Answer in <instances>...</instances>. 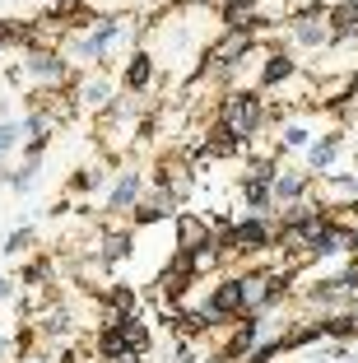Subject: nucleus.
<instances>
[{"mask_svg":"<svg viewBox=\"0 0 358 363\" xmlns=\"http://www.w3.org/2000/svg\"><path fill=\"white\" fill-rule=\"evenodd\" d=\"M116 84L107 75H89V79H74V103H79V112H103L107 103H112Z\"/></svg>","mask_w":358,"mask_h":363,"instance_id":"obj_9","label":"nucleus"},{"mask_svg":"<svg viewBox=\"0 0 358 363\" xmlns=\"http://www.w3.org/2000/svg\"><path fill=\"white\" fill-rule=\"evenodd\" d=\"M0 303H19V279L0 270Z\"/></svg>","mask_w":358,"mask_h":363,"instance_id":"obj_20","label":"nucleus"},{"mask_svg":"<svg viewBox=\"0 0 358 363\" xmlns=\"http://www.w3.org/2000/svg\"><path fill=\"white\" fill-rule=\"evenodd\" d=\"M38 247V228L23 219L19 228H10V233L0 238V257H23V252H33Z\"/></svg>","mask_w":358,"mask_h":363,"instance_id":"obj_16","label":"nucleus"},{"mask_svg":"<svg viewBox=\"0 0 358 363\" xmlns=\"http://www.w3.org/2000/svg\"><path fill=\"white\" fill-rule=\"evenodd\" d=\"M145 196V172L140 168H121L112 177V186H107V214H130L135 210V201Z\"/></svg>","mask_w":358,"mask_h":363,"instance_id":"obj_5","label":"nucleus"},{"mask_svg":"<svg viewBox=\"0 0 358 363\" xmlns=\"http://www.w3.org/2000/svg\"><path fill=\"white\" fill-rule=\"evenodd\" d=\"M312 145V130L303 126V121H284V130H279V154L289 150H307Z\"/></svg>","mask_w":358,"mask_h":363,"instance_id":"obj_17","label":"nucleus"},{"mask_svg":"<svg viewBox=\"0 0 358 363\" xmlns=\"http://www.w3.org/2000/svg\"><path fill=\"white\" fill-rule=\"evenodd\" d=\"M19 61H23V75L33 79V89H65L70 84V61L52 43H28Z\"/></svg>","mask_w":358,"mask_h":363,"instance_id":"obj_2","label":"nucleus"},{"mask_svg":"<svg viewBox=\"0 0 358 363\" xmlns=\"http://www.w3.org/2000/svg\"><path fill=\"white\" fill-rule=\"evenodd\" d=\"M242 205H247V214H265V219H274V196H270V182L242 177Z\"/></svg>","mask_w":358,"mask_h":363,"instance_id":"obj_14","label":"nucleus"},{"mask_svg":"<svg viewBox=\"0 0 358 363\" xmlns=\"http://www.w3.org/2000/svg\"><path fill=\"white\" fill-rule=\"evenodd\" d=\"M312 363H330V359H326V354H316V359H312Z\"/></svg>","mask_w":358,"mask_h":363,"instance_id":"obj_26","label":"nucleus"},{"mask_svg":"<svg viewBox=\"0 0 358 363\" xmlns=\"http://www.w3.org/2000/svg\"><path fill=\"white\" fill-rule=\"evenodd\" d=\"M23 363H56V354H33V359H23Z\"/></svg>","mask_w":358,"mask_h":363,"instance_id":"obj_24","label":"nucleus"},{"mask_svg":"<svg viewBox=\"0 0 358 363\" xmlns=\"http://www.w3.org/2000/svg\"><path fill=\"white\" fill-rule=\"evenodd\" d=\"M289 43H293L298 52H321V47H330L326 19H289Z\"/></svg>","mask_w":358,"mask_h":363,"instance_id":"obj_10","label":"nucleus"},{"mask_svg":"<svg viewBox=\"0 0 358 363\" xmlns=\"http://www.w3.org/2000/svg\"><path fill=\"white\" fill-rule=\"evenodd\" d=\"M103 182H107L103 168H79V172H70V191L74 196H89V191H98Z\"/></svg>","mask_w":358,"mask_h":363,"instance_id":"obj_18","label":"nucleus"},{"mask_svg":"<svg viewBox=\"0 0 358 363\" xmlns=\"http://www.w3.org/2000/svg\"><path fill=\"white\" fill-rule=\"evenodd\" d=\"M121 363H149V359H140V354H135V359H121Z\"/></svg>","mask_w":358,"mask_h":363,"instance_id":"obj_25","label":"nucleus"},{"mask_svg":"<svg viewBox=\"0 0 358 363\" xmlns=\"http://www.w3.org/2000/svg\"><path fill=\"white\" fill-rule=\"evenodd\" d=\"M14 117V103H10V94H0V121H10Z\"/></svg>","mask_w":358,"mask_h":363,"instance_id":"obj_22","label":"nucleus"},{"mask_svg":"<svg viewBox=\"0 0 358 363\" xmlns=\"http://www.w3.org/2000/svg\"><path fill=\"white\" fill-rule=\"evenodd\" d=\"M94 354H98L103 363L135 359V354H130V345H126V331H121L116 321H103V331H98V340H94Z\"/></svg>","mask_w":358,"mask_h":363,"instance_id":"obj_12","label":"nucleus"},{"mask_svg":"<svg viewBox=\"0 0 358 363\" xmlns=\"http://www.w3.org/2000/svg\"><path fill=\"white\" fill-rule=\"evenodd\" d=\"M130 247H135V233L130 228H107L103 233V247H98V266H121V261L130 257Z\"/></svg>","mask_w":358,"mask_h":363,"instance_id":"obj_13","label":"nucleus"},{"mask_svg":"<svg viewBox=\"0 0 358 363\" xmlns=\"http://www.w3.org/2000/svg\"><path fill=\"white\" fill-rule=\"evenodd\" d=\"M205 308L214 312V321H219V326H228V321L247 317V294H242V275H223L219 284L210 289V298H205Z\"/></svg>","mask_w":358,"mask_h":363,"instance_id":"obj_3","label":"nucleus"},{"mask_svg":"<svg viewBox=\"0 0 358 363\" xmlns=\"http://www.w3.org/2000/svg\"><path fill=\"white\" fill-rule=\"evenodd\" d=\"M340 150H345V130H326V135H316L312 145L303 150V172H312V177H326V172H335V159Z\"/></svg>","mask_w":358,"mask_h":363,"instance_id":"obj_6","label":"nucleus"},{"mask_svg":"<svg viewBox=\"0 0 358 363\" xmlns=\"http://www.w3.org/2000/svg\"><path fill=\"white\" fill-rule=\"evenodd\" d=\"M172 224H177V252H196V247H205L214 238V228H210V219H205V214L177 210V214H172Z\"/></svg>","mask_w":358,"mask_h":363,"instance_id":"obj_8","label":"nucleus"},{"mask_svg":"<svg viewBox=\"0 0 358 363\" xmlns=\"http://www.w3.org/2000/svg\"><path fill=\"white\" fill-rule=\"evenodd\" d=\"M19 145H23V135H19V121H0V163L10 159V154H19Z\"/></svg>","mask_w":358,"mask_h":363,"instance_id":"obj_19","label":"nucleus"},{"mask_svg":"<svg viewBox=\"0 0 358 363\" xmlns=\"http://www.w3.org/2000/svg\"><path fill=\"white\" fill-rule=\"evenodd\" d=\"M293 75H298V61L284 52V47H270L265 61H261V89H279V84H289Z\"/></svg>","mask_w":358,"mask_h":363,"instance_id":"obj_11","label":"nucleus"},{"mask_svg":"<svg viewBox=\"0 0 358 363\" xmlns=\"http://www.w3.org/2000/svg\"><path fill=\"white\" fill-rule=\"evenodd\" d=\"M0 359H10V331L0 326Z\"/></svg>","mask_w":358,"mask_h":363,"instance_id":"obj_23","label":"nucleus"},{"mask_svg":"<svg viewBox=\"0 0 358 363\" xmlns=\"http://www.w3.org/2000/svg\"><path fill=\"white\" fill-rule=\"evenodd\" d=\"M307 186H312V172H303V168H279V172H274V182H270L274 214L284 210V205H298V201H307Z\"/></svg>","mask_w":358,"mask_h":363,"instance_id":"obj_7","label":"nucleus"},{"mask_svg":"<svg viewBox=\"0 0 358 363\" xmlns=\"http://www.w3.org/2000/svg\"><path fill=\"white\" fill-rule=\"evenodd\" d=\"M38 172H43V163H33V159H23V163H14V168H5V191L33 196V186H38Z\"/></svg>","mask_w":358,"mask_h":363,"instance_id":"obj_15","label":"nucleus"},{"mask_svg":"<svg viewBox=\"0 0 358 363\" xmlns=\"http://www.w3.org/2000/svg\"><path fill=\"white\" fill-rule=\"evenodd\" d=\"M219 121L242 140H256L265 126H270V107H265V94L261 89H228L219 103Z\"/></svg>","mask_w":358,"mask_h":363,"instance_id":"obj_1","label":"nucleus"},{"mask_svg":"<svg viewBox=\"0 0 358 363\" xmlns=\"http://www.w3.org/2000/svg\"><path fill=\"white\" fill-rule=\"evenodd\" d=\"M5 84H10V89H23V84H28V75H23V61H10V65H5Z\"/></svg>","mask_w":358,"mask_h":363,"instance_id":"obj_21","label":"nucleus"},{"mask_svg":"<svg viewBox=\"0 0 358 363\" xmlns=\"http://www.w3.org/2000/svg\"><path fill=\"white\" fill-rule=\"evenodd\" d=\"M154 75H158L154 52H149V47H135V52L126 56V65H121V94L145 98L149 89H154Z\"/></svg>","mask_w":358,"mask_h":363,"instance_id":"obj_4","label":"nucleus"}]
</instances>
